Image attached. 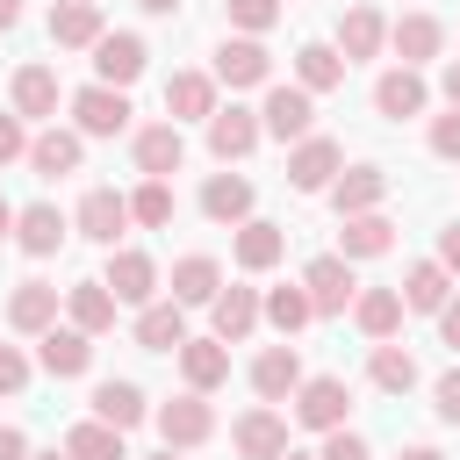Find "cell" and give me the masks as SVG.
<instances>
[{
	"label": "cell",
	"mask_w": 460,
	"mask_h": 460,
	"mask_svg": "<svg viewBox=\"0 0 460 460\" xmlns=\"http://www.w3.org/2000/svg\"><path fill=\"white\" fill-rule=\"evenodd\" d=\"M36 359H43V374L72 381V374H86V367H93V338H86L79 323H50V331L36 338Z\"/></svg>",
	"instance_id": "12"
},
{
	"label": "cell",
	"mask_w": 460,
	"mask_h": 460,
	"mask_svg": "<svg viewBox=\"0 0 460 460\" xmlns=\"http://www.w3.org/2000/svg\"><path fill=\"white\" fill-rule=\"evenodd\" d=\"M216 295H223V266H216L208 252H187V259L172 266V302L194 309V302H216Z\"/></svg>",
	"instance_id": "30"
},
{
	"label": "cell",
	"mask_w": 460,
	"mask_h": 460,
	"mask_svg": "<svg viewBox=\"0 0 460 460\" xmlns=\"http://www.w3.org/2000/svg\"><path fill=\"white\" fill-rule=\"evenodd\" d=\"M381 43H388V22H381V7H345V14H338V58H345V65H359V58H381Z\"/></svg>",
	"instance_id": "19"
},
{
	"label": "cell",
	"mask_w": 460,
	"mask_h": 460,
	"mask_svg": "<svg viewBox=\"0 0 460 460\" xmlns=\"http://www.w3.org/2000/svg\"><path fill=\"white\" fill-rule=\"evenodd\" d=\"M7 323H14L22 338H43V331L58 323V288H50V280H22V288L7 295Z\"/></svg>",
	"instance_id": "25"
},
{
	"label": "cell",
	"mask_w": 460,
	"mask_h": 460,
	"mask_svg": "<svg viewBox=\"0 0 460 460\" xmlns=\"http://www.w3.org/2000/svg\"><path fill=\"white\" fill-rule=\"evenodd\" d=\"M208 309H216V338H223V345H244V338L259 331V316H266V295H259V288H223Z\"/></svg>",
	"instance_id": "18"
},
{
	"label": "cell",
	"mask_w": 460,
	"mask_h": 460,
	"mask_svg": "<svg viewBox=\"0 0 460 460\" xmlns=\"http://www.w3.org/2000/svg\"><path fill=\"white\" fill-rule=\"evenodd\" d=\"M438 86H446V101H453V108H460V58H453V65H446V79H438Z\"/></svg>",
	"instance_id": "51"
},
{
	"label": "cell",
	"mask_w": 460,
	"mask_h": 460,
	"mask_svg": "<svg viewBox=\"0 0 460 460\" xmlns=\"http://www.w3.org/2000/svg\"><path fill=\"white\" fill-rule=\"evenodd\" d=\"M29 460H65V453H29Z\"/></svg>",
	"instance_id": "56"
},
{
	"label": "cell",
	"mask_w": 460,
	"mask_h": 460,
	"mask_svg": "<svg viewBox=\"0 0 460 460\" xmlns=\"http://www.w3.org/2000/svg\"><path fill=\"white\" fill-rule=\"evenodd\" d=\"M115 295H108V280H79V288H65V316L86 331V338H101V331H115Z\"/></svg>",
	"instance_id": "29"
},
{
	"label": "cell",
	"mask_w": 460,
	"mask_h": 460,
	"mask_svg": "<svg viewBox=\"0 0 460 460\" xmlns=\"http://www.w3.org/2000/svg\"><path fill=\"white\" fill-rule=\"evenodd\" d=\"M72 115H79V137H122L129 129V93L93 79V86L72 93Z\"/></svg>",
	"instance_id": "4"
},
{
	"label": "cell",
	"mask_w": 460,
	"mask_h": 460,
	"mask_svg": "<svg viewBox=\"0 0 460 460\" xmlns=\"http://www.w3.org/2000/svg\"><path fill=\"white\" fill-rule=\"evenodd\" d=\"M438 266L460 280V223H453V230H438Z\"/></svg>",
	"instance_id": "48"
},
{
	"label": "cell",
	"mask_w": 460,
	"mask_h": 460,
	"mask_svg": "<svg viewBox=\"0 0 460 460\" xmlns=\"http://www.w3.org/2000/svg\"><path fill=\"white\" fill-rule=\"evenodd\" d=\"M65 230H72V223H65V216H58L50 201H29V208L14 216V244H22L29 259H50V252L65 244Z\"/></svg>",
	"instance_id": "27"
},
{
	"label": "cell",
	"mask_w": 460,
	"mask_h": 460,
	"mask_svg": "<svg viewBox=\"0 0 460 460\" xmlns=\"http://www.w3.org/2000/svg\"><path fill=\"white\" fill-rule=\"evenodd\" d=\"M431 410H438L446 424H460V367H453V374H438V388H431Z\"/></svg>",
	"instance_id": "46"
},
{
	"label": "cell",
	"mask_w": 460,
	"mask_h": 460,
	"mask_svg": "<svg viewBox=\"0 0 460 460\" xmlns=\"http://www.w3.org/2000/svg\"><path fill=\"white\" fill-rule=\"evenodd\" d=\"M129 223L165 230V223H172V187H165V180H144V187L129 194Z\"/></svg>",
	"instance_id": "41"
},
{
	"label": "cell",
	"mask_w": 460,
	"mask_h": 460,
	"mask_svg": "<svg viewBox=\"0 0 460 460\" xmlns=\"http://www.w3.org/2000/svg\"><path fill=\"white\" fill-rule=\"evenodd\" d=\"M216 79H223V86H266V79H273V50H266L259 36H223Z\"/></svg>",
	"instance_id": "10"
},
{
	"label": "cell",
	"mask_w": 460,
	"mask_h": 460,
	"mask_svg": "<svg viewBox=\"0 0 460 460\" xmlns=\"http://www.w3.org/2000/svg\"><path fill=\"white\" fill-rule=\"evenodd\" d=\"M280 252H288V230H280V223H259V216H252V223L237 230V266H244V273L280 266Z\"/></svg>",
	"instance_id": "36"
},
{
	"label": "cell",
	"mask_w": 460,
	"mask_h": 460,
	"mask_svg": "<svg viewBox=\"0 0 460 460\" xmlns=\"http://www.w3.org/2000/svg\"><path fill=\"white\" fill-rule=\"evenodd\" d=\"M288 460H316V453H288Z\"/></svg>",
	"instance_id": "58"
},
{
	"label": "cell",
	"mask_w": 460,
	"mask_h": 460,
	"mask_svg": "<svg viewBox=\"0 0 460 460\" xmlns=\"http://www.w3.org/2000/svg\"><path fill=\"white\" fill-rule=\"evenodd\" d=\"M302 288H309V302H316V316H345V302H359V280H352V259H338V252H323V259H309V266H302Z\"/></svg>",
	"instance_id": "3"
},
{
	"label": "cell",
	"mask_w": 460,
	"mask_h": 460,
	"mask_svg": "<svg viewBox=\"0 0 460 460\" xmlns=\"http://www.w3.org/2000/svg\"><path fill=\"white\" fill-rule=\"evenodd\" d=\"M180 374H187L194 395L223 388V381H230V345H223V338H187V345H180Z\"/></svg>",
	"instance_id": "26"
},
{
	"label": "cell",
	"mask_w": 460,
	"mask_h": 460,
	"mask_svg": "<svg viewBox=\"0 0 460 460\" xmlns=\"http://www.w3.org/2000/svg\"><path fill=\"white\" fill-rule=\"evenodd\" d=\"M14 216H22V208H14V201H0V244L14 237Z\"/></svg>",
	"instance_id": "54"
},
{
	"label": "cell",
	"mask_w": 460,
	"mask_h": 460,
	"mask_svg": "<svg viewBox=\"0 0 460 460\" xmlns=\"http://www.w3.org/2000/svg\"><path fill=\"white\" fill-rule=\"evenodd\" d=\"M22 388H29V352L0 345V395H22Z\"/></svg>",
	"instance_id": "43"
},
{
	"label": "cell",
	"mask_w": 460,
	"mask_h": 460,
	"mask_svg": "<svg viewBox=\"0 0 460 460\" xmlns=\"http://www.w3.org/2000/svg\"><path fill=\"white\" fill-rule=\"evenodd\" d=\"M230 7V22L244 29V36H266L273 22H280V0H223Z\"/></svg>",
	"instance_id": "42"
},
{
	"label": "cell",
	"mask_w": 460,
	"mask_h": 460,
	"mask_svg": "<svg viewBox=\"0 0 460 460\" xmlns=\"http://www.w3.org/2000/svg\"><path fill=\"white\" fill-rule=\"evenodd\" d=\"M137 345H144V352H180V345H187V309H180V302L137 309Z\"/></svg>",
	"instance_id": "32"
},
{
	"label": "cell",
	"mask_w": 460,
	"mask_h": 460,
	"mask_svg": "<svg viewBox=\"0 0 460 460\" xmlns=\"http://www.w3.org/2000/svg\"><path fill=\"white\" fill-rule=\"evenodd\" d=\"M381 201H388V172H381V165H345V172H338V187H331L338 223H345V216H374Z\"/></svg>",
	"instance_id": "17"
},
{
	"label": "cell",
	"mask_w": 460,
	"mask_h": 460,
	"mask_svg": "<svg viewBox=\"0 0 460 460\" xmlns=\"http://www.w3.org/2000/svg\"><path fill=\"white\" fill-rule=\"evenodd\" d=\"M165 115L172 122H208L216 115V72H172L165 79Z\"/></svg>",
	"instance_id": "22"
},
{
	"label": "cell",
	"mask_w": 460,
	"mask_h": 460,
	"mask_svg": "<svg viewBox=\"0 0 460 460\" xmlns=\"http://www.w3.org/2000/svg\"><path fill=\"white\" fill-rule=\"evenodd\" d=\"M295 86H302V93H331V86H345V58H338V43H302V50H295Z\"/></svg>",
	"instance_id": "33"
},
{
	"label": "cell",
	"mask_w": 460,
	"mask_h": 460,
	"mask_svg": "<svg viewBox=\"0 0 460 460\" xmlns=\"http://www.w3.org/2000/svg\"><path fill=\"white\" fill-rule=\"evenodd\" d=\"M144 14H180V0H137Z\"/></svg>",
	"instance_id": "55"
},
{
	"label": "cell",
	"mask_w": 460,
	"mask_h": 460,
	"mask_svg": "<svg viewBox=\"0 0 460 460\" xmlns=\"http://www.w3.org/2000/svg\"><path fill=\"white\" fill-rule=\"evenodd\" d=\"M201 216L244 230V223H252V180H244V172H216V180L201 187Z\"/></svg>",
	"instance_id": "24"
},
{
	"label": "cell",
	"mask_w": 460,
	"mask_h": 460,
	"mask_svg": "<svg viewBox=\"0 0 460 460\" xmlns=\"http://www.w3.org/2000/svg\"><path fill=\"white\" fill-rule=\"evenodd\" d=\"M309 316H316V302H309V288H302V280H295V288H273V295H266V323H273L280 338H295V331H302Z\"/></svg>",
	"instance_id": "39"
},
{
	"label": "cell",
	"mask_w": 460,
	"mask_h": 460,
	"mask_svg": "<svg viewBox=\"0 0 460 460\" xmlns=\"http://www.w3.org/2000/svg\"><path fill=\"white\" fill-rule=\"evenodd\" d=\"M230 446H237V460H288V417L259 402L230 424Z\"/></svg>",
	"instance_id": "7"
},
{
	"label": "cell",
	"mask_w": 460,
	"mask_h": 460,
	"mask_svg": "<svg viewBox=\"0 0 460 460\" xmlns=\"http://www.w3.org/2000/svg\"><path fill=\"white\" fill-rule=\"evenodd\" d=\"M158 438L172 446V453H187V446H201V438H216V410H208V395H172L165 410H158Z\"/></svg>",
	"instance_id": "6"
},
{
	"label": "cell",
	"mask_w": 460,
	"mask_h": 460,
	"mask_svg": "<svg viewBox=\"0 0 460 460\" xmlns=\"http://www.w3.org/2000/svg\"><path fill=\"white\" fill-rule=\"evenodd\" d=\"M316 460H374V453H367L359 431H323V453H316Z\"/></svg>",
	"instance_id": "44"
},
{
	"label": "cell",
	"mask_w": 460,
	"mask_h": 460,
	"mask_svg": "<svg viewBox=\"0 0 460 460\" xmlns=\"http://www.w3.org/2000/svg\"><path fill=\"white\" fill-rule=\"evenodd\" d=\"M151 460H180V453H172V446H165V453H151Z\"/></svg>",
	"instance_id": "57"
},
{
	"label": "cell",
	"mask_w": 460,
	"mask_h": 460,
	"mask_svg": "<svg viewBox=\"0 0 460 460\" xmlns=\"http://www.w3.org/2000/svg\"><path fill=\"white\" fill-rule=\"evenodd\" d=\"M7 158H29V137H22V115L14 108H0V165Z\"/></svg>",
	"instance_id": "45"
},
{
	"label": "cell",
	"mask_w": 460,
	"mask_h": 460,
	"mask_svg": "<svg viewBox=\"0 0 460 460\" xmlns=\"http://www.w3.org/2000/svg\"><path fill=\"white\" fill-rule=\"evenodd\" d=\"M14 115H22V122L58 115V72H50V65H22V72H14Z\"/></svg>",
	"instance_id": "34"
},
{
	"label": "cell",
	"mask_w": 460,
	"mask_h": 460,
	"mask_svg": "<svg viewBox=\"0 0 460 460\" xmlns=\"http://www.w3.org/2000/svg\"><path fill=\"white\" fill-rule=\"evenodd\" d=\"M381 252H395V223H388L381 208L338 223V259H381Z\"/></svg>",
	"instance_id": "28"
},
{
	"label": "cell",
	"mask_w": 460,
	"mask_h": 460,
	"mask_svg": "<svg viewBox=\"0 0 460 460\" xmlns=\"http://www.w3.org/2000/svg\"><path fill=\"white\" fill-rule=\"evenodd\" d=\"M438 338L460 352V302H446V309H438Z\"/></svg>",
	"instance_id": "49"
},
{
	"label": "cell",
	"mask_w": 460,
	"mask_h": 460,
	"mask_svg": "<svg viewBox=\"0 0 460 460\" xmlns=\"http://www.w3.org/2000/svg\"><path fill=\"white\" fill-rule=\"evenodd\" d=\"M259 137H266V129H259V108H237V101H230V108L208 115V151H216L223 165H230V158H252Z\"/></svg>",
	"instance_id": "11"
},
{
	"label": "cell",
	"mask_w": 460,
	"mask_h": 460,
	"mask_svg": "<svg viewBox=\"0 0 460 460\" xmlns=\"http://www.w3.org/2000/svg\"><path fill=\"white\" fill-rule=\"evenodd\" d=\"M395 460H446V453H438V446H402Z\"/></svg>",
	"instance_id": "53"
},
{
	"label": "cell",
	"mask_w": 460,
	"mask_h": 460,
	"mask_svg": "<svg viewBox=\"0 0 460 460\" xmlns=\"http://www.w3.org/2000/svg\"><path fill=\"white\" fill-rule=\"evenodd\" d=\"M137 172L144 180H165V172H180L187 165V137H180V122H151V129H137Z\"/></svg>",
	"instance_id": "16"
},
{
	"label": "cell",
	"mask_w": 460,
	"mask_h": 460,
	"mask_svg": "<svg viewBox=\"0 0 460 460\" xmlns=\"http://www.w3.org/2000/svg\"><path fill=\"white\" fill-rule=\"evenodd\" d=\"M72 230L115 252V237L129 230V194H115V187H86V201H79V216H72Z\"/></svg>",
	"instance_id": "8"
},
{
	"label": "cell",
	"mask_w": 460,
	"mask_h": 460,
	"mask_svg": "<svg viewBox=\"0 0 460 460\" xmlns=\"http://www.w3.org/2000/svg\"><path fill=\"white\" fill-rule=\"evenodd\" d=\"M93 417H101V424H115V431H129V424H144V417H151V402H144V388H137V381H101V388H93Z\"/></svg>",
	"instance_id": "35"
},
{
	"label": "cell",
	"mask_w": 460,
	"mask_h": 460,
	"mask_svg": "<svg viewBox=\"0 0 460 460\" xmlns=\"http://www.w3.org/2000/svg\"><path fill=\"white\" fill-rule=\"evenodd\" d=\"M79 158H86V137H79V129H43V137H29L36 180H65V172H79Z\"/></svg>",
	"instance_id": "23"
},
{
	"label": "cell",
	"mask_w": 460,
	"mask_h": 460,
	"mask_svg": "<svg viewBox=\"0 0 460 460\" xmlns=\"http://www.w3.org/2000/svg\"><path fill=\"white\" fill-rule=\"evenodd\" d=\"M431 151H438V158H460V108L431 122Z\"/></svg>",
	"instance_id": "47"
},
{
	"label": "cell",
	"mask_w": 460,
	"mask_h": 460,
	"mask_svg": "<svg viewBox=\"0 0 460 460\" xmlns=\"http://www.w3.org/2000/svg\"><path fill=\"white\" fill-rule=\"evenodd\" d=\"M259 129H266V137H280V144H302V137H316V93H302V86H266Z\"/></svg>",
	"instance_id": "1"
},
{
	"label": "cell",
	"mask_w": 460,
	"mask_h": 460,
	"mask_svg": "<svg viewBox=\"0 0 460 460\" xmlns=\"http://www.w3.org/2000/svg\"><path fill=\"white\" fill-rule=\"evenodd\" d=\"M367 374H374L381 395H410V388H417V359H410L402 345H374V367H367Z\"/></svg>",
	"instance_id": "40"
},
{
	"label": "cell",
	"mask_w": 460,
	"mask_h": 460,
	"mask_svg": "<svg viewBox=\"0 0 460 460\" xmlns=\"http://www.w3.org/2000/svg\"><path fill=\"white\" fill-rule=\"evenodd\" d=\"M453 302V273L438 266V259H417L410 273H402V309H424V316H438Z\"/></svg>",
	"instance_id": "31"
},
{
	"label": "cell",
	"mask_w": 460,
	"mask_h": 460,
	"mask_svg": "<svg viewBox=\"0 0 460 460\" xmlns=\"http://www.w3.org/2000/svg\"><path fill=\"white\" fill-rule=\"evenodd\" d=\"M101 36H108L101 0H58V7H50V43H58V50H93Z\"/></svg>",
	"instance_id": "14"
},
{
	"label": "cell",
	"mask_w": 460,
	"mask_h": 460,
	"mask_svg": "<svg viewBox=\"0 0 460 460\" xmlns=\"http://www.w3.org/2000/svg\"><path fill=\"white\" fill-rule=\"evenodd\" d=\"M309 374H302V352L280 338V345H266L259 359H252V388L266 395V402H295V388H302Z\"/></svg>",
	"instance_id": "13"
},
{
	"label": "cell",
	"mask_w": 460,
	"mask_h": 460,
	"mask_svg": "<svg viewBox=\"0 0 460 460\" xmlns=\"http://www.w3.org/2000/svg\"><path fill=\"white\" fill-rule=\"evenodd\" d=\"M388 50L417 72L424 58H438L446 50V29H438V14H402V22H388Z\"/></svg>",
	"instance_id": "20"
},
{
	"label": "cell",
	"mask_w": 460,
	"mask_h": 460,
	"mask_svg": "<svg viewBox=\"0 0 460 460\" xmlns=\"http://www.w3.org/2000/svg\"><path fill=\"white\" fill-rule=\"evenodd\" d=\"M424 108H431V86H424L410 65H395V72H381V79H374V115L410 122V115H424Z\"/></svg>",
	"instance_id": "15"
},
{
	"label": "cell",
	"mask_w": 460,
	"mask_h": 460,
	"mask_svg": "<svg viewBox=\"0 0 460 460\" xmlns=\"http://www.w3.org/2000/svg\"><path fill=\"white\" fill-rule=\"evenodd\" d=\"M14 22H22V0H0V36H7Z\"/></svg>",
	"instance_id": "52"
},
{
	"label": "cell",
	"mask_w": 460,
	"mask_h": 460,
	"mask_svg": "<svg viewBox=\"0 0 460 460\" xmlns=\"http://www.w3.org/2000/svg\"><path fill=\"white\" fill-rule=\"evenodd\" d=\"M345 410H352V388L338 374H309L295 388V424H309V431H345Z\"/></svg>",
	"instance_id": "2"
},
{
	"label": "cell",
	"mask_w": 460,
	"mask_h": 460,
	"mask_svg": "<svg viewBox=\"0 0 460 460\" xmlns=\"http://www.w3.org/2000/svg\"><path fill=\"white\" fill-rule=\"evenodd\" d=\"M352 316H359V331L367 338H395V323H402V288H359V302H352Z\"/></svg>",
	"instance_id": "37"
},
{
	"label": "cell",
	"mask_w": 460,
	"mask_h": 460,
	"mask_svg": "<svg viewBox=\"0 0 460 460\" xmlns=\"http://www.w3.org/2000/svg\"><path fill=\"white\" fill-rule=\"evenodd\" d=\"M338 172H345V151H338L331 137H302V144L288 151V187H302V194L338 187Z\"/></svg>",
	"instance_id": "5"
},
{
	"label": "cell",
	"mask_w": 460,
	"mask_h": 460,
	"mask_svg": "<svg viewBox=\"0 0 460 460\" xmlns=\"http://www.w3.org/2000/svg\"><path fill=\"white\" fill-rule=\"evenodd\" d=\"M65 460H129V446H122V431H115V424L86 417V424H72V431H65Z\"/></svg>",
	"instance_id": "38"
},
{
	"label": "cell",
	"mask_w": 460,
	"mask_h": 460,
	"mask_svg": "<svg viewBox=\"0 0 460 460\" xmlns=\"http://www.w3.org/2000/svg\"><path fill=\"white\" fill-rule=\"evenodd\" d=\"M144 36H129V29H115V36H101L93 43V72H101V86H129L137 72H144Z\"/></svg>",
	"instance_id": "21"
},
{
	"label": "cell",
	"mask_w": 460,
	"mask_h": 460,
	"mask_svg": "<svg viewBox=\"0 0 460 460\" xmlns=\"http://www.w3.org/2000/svg\"><path fill=\"white\" fill-rule=\"evenodd\" d=\"M108 295L115 302H129V309H151V295H158V259L151 252H108Z\"/></svg>",
	"instance_id": "9"
},
{
	"label": "cell",
	"mask_w": 460,
	"mask_h": 460,
	"mask_svg": "<svg viewBox=\"0 0 460 460\" xmlns=\"http://www.w3.org/2000/svg\"><path fill=\"white\" fill-rule=\"evenodd\" d=\"M0 460H29V438L14 424H0Z\"/></svg>",
	"instance_id": "50"
}]
</instances>
